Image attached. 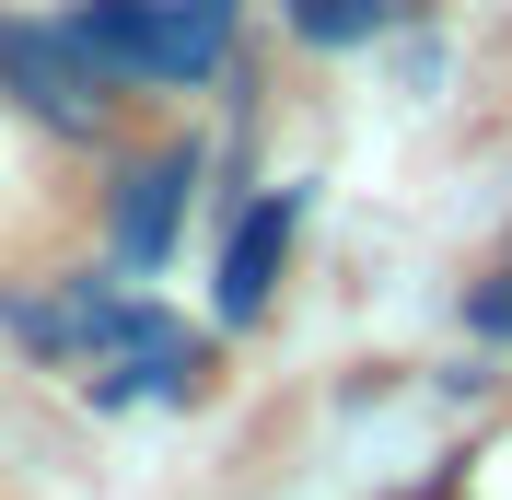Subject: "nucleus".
<instances>
[{"label":"nucleus","instance_id":"obj_1","mask_svg":"<svg viewBox=\"0 0 512 500\" xmlns=\"http://www.w3.org/2000/svg\"><path fill=\"white\" fill-rule=\"evenodd\" d=\"M0 94L59 140H105L117 117V70L82 47V24H0Z\"/></svg>","mask_w":512,"mask_h":500},{"label":"nucleus","instance_id":"obj_2","mask_svg":"<svg viewBox=\"0 0 512 500\" xmlns=\"http://www.w3.org/2000/svg\"><path fill=\"white\" fill-rule=\"evenodd\" d=\"M280 256H291V187L245 198L222 233V280H210V303H222V326H245V314H268V291H280Z\"/></svg>","mask_w":512,"mask_h":500},{"label":"nucleus","instance_id":"obj_3","mask_svg":"<svg viewBox=\"0 0 512 500\" xmlns=\"http://www.w3.org/2000/svg\"><path fill=\"white\" fill-rule=\"evenodd\" d=\"M187 175H198V152H152V163H128V175H117V256H128V268H163V256H175Z\"/></svg>","mask_w":512,"mask_h":500},{"label":"nucleus","instance_id":"obj_4","mask_svg":"<svg viewBox=\"0 0 512 500\" xmlns=\"http://www.w3.org/2000/svg\"><path fill=\"white\" fill-rule=\"evenodd\" d=\"M233 47V0H152V59L140 82H210Z\"/></svg>","mask_w":512,"mask_h":500},{"label":"nucleus","instance_id":"obj_5","mask_svg":"<svg viewBox=\"0 0 512 500\" xmlns=\"http://www.w3.org/2000/svg\"><path fill=\"white\" fill-rule=\"evenodd\" d=\"M396 24V0H291V35L303 47H373Z\"/></svg>","mask_w":512,"mask_h":500},{"label":"nucleus","instance_id":"obj_6","mask_svg":"<svg viewBox=\"0 0 512 500\" xmlns=\"http://www.w3.org/2000/svg\"><path fill=\"white\" fill-rule=\"evenodd\" d=\"M466 314H478V338H512V268H501V280H478V291H466Z\"/></svg>","mask_w":512,"mask_h":500}]
</instances>
